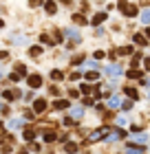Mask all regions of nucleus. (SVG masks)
I'll use <instances>...</instances> for the list:
<instances>
[{"instance_id": "obj_5", "label": "nucleus", "mask_w": 150, "mask_h": 154, "mask_svg": "<svg viewBox=\"0 0 150 154\" xmlns=\"http://www.w3.org/2000/svg\"><path fill=\"white\" fill-rule=\"evenodd\" d=\"M106 18H108V15H106L104 11H102V13H95V15H93V20H90V24H95V26H97V24H102Z\"/></svg>"}, {"instance_id": "obj_35", "label": "nucleus", "mask_w": 150, "mask_h": 154, "mask_svg": "<svg viewBox=\"0 0 150 154\" xmlns=\"http://www.w3.org/2000/svg\"><path fill=\"white\" fill-rule=\"evenodd\" d=\"M104 57V51H95V60H102Z\"/></svg>"}, {"instance_id": "obj_10", "label": "nucleus", "mask_w": 150, "mask_h": 154, "mask_svg": "<svg viewBox=\"0 0 150 154\" xmlns=\"http://www.w3.org/2000/svg\"><path fill=\"white\" fill-rule=\"evenodd\" d=\"M124 13H128L130 18H135L137 15V7L135 5H126V9H124Z\"/></svg>"}, {"instance_id": "obj_7", "label": "nucleus", "mask_w": 150, "mask_h": 154, "mask_svg": "<svg viewBox=\"0 0 150 154\" xmlns=\"http://www.w3.org/2000/svg\"><path fill=\"white\" fill-rule=\"evenodd\" d=\"M44 53V49H42V46H31L29 49V55L31 57H38V55H42Z\"/></svg>"}, {"instance_id": "obj_33", "label": "nucleus", "mask_w": 150, "mask_h": 154, "mask_svg": "<svg viewBox=\"0 0 150 154\" xmlns=\"http://www.w3.org/2000/svg\"><path fill=\"white\" fill-rule=\"evenodd\" d=\"M82 62H84V57H82V55H77V57L73 60V64H82Z\"/></svg>"}, {"instance_id": "obj_15", "label": "nucleus", "mask_w": 150, "mask_h": 154, "mask_svg": "<svg viewBox=\"0 0 150 154\" xmlns=\"http://www.w3.org/2000/svg\"><path fill=\"white\" fill-rule=\"evenodd\" d=\"M15 73L20 75V77H25V75H27V68H25V64H15Z\"/></svg>"}, {"instance_id": "obj_14", "label": "nucleus", "mask_w": 150, "mask_h": 154, "mask_svg": "<svg viewBox=\"0 0 150 154\" xmlns=\"http://www.w3.org/2000/svg\"><path fill=\"white\" fill-rule=\"evenodd\" d=\"M141 22H144V24H150V9H144V13H141Z\"/></svg>"}, {"instance_id": "obj_20", "label": "nucleus", "mask_w": 150, "mask_h": 154, "mask_svg": "<svg viewBox=\"0 0 150 154\" xmlns=\"http://www.w3.org/2000/svg\"><path fill=\"white\" fill-rule=\"evenodd\" d=\"M119 108H124V110H130L132 108V99H128V101H121V106Z\"/></svg>"}, {"instance_id": "obj_17", "label": "nucleus", "mask_w": 150, "mask_h": 154, "mask_svg": "<svg viewBox=\"0 0 150 154\" xmlns=\"http://www.w3.org/2000/svg\"><path fill=\"white\" fill-rule=\"evenodd\" d=\"M82 114H84V108H82V106H77V108H73V117H75V119H80Z\"/></svg>"}, {"instance_id": "obj_6", "label": "nucleus", "mask_w": 150, "mask_h": 154, "mask_svg": "<svg viewBox=\"0 0 150 154\" xmlns=\"http://www.w3.org/2000/svg\"><path fill=\"white\" fill-rule=\"evenodd\" d=\"M44 9H46V13H49V15H53L55 11H57V5H55L53 0H49V2H44Z\"/></svg>"}, {"instance_id": "obj_27", "label": "nucleus", "mask_w": 150, "mask_h": 154, "mask_svg": "<svg viewBox=\"0 0 150 154\" xmlns=\"http://www.w3.org/2000/svg\"><path fill=\"white\" fill-rule=\"evenodd\" d=\"M80 88H82V93H84V95H88V93H90V86H88V84H82Z\"/></svg>"}, {"instance_id": "obj_3", "label": "nucleus", "mask_w": 150, "mask_h": 154, "mask_svg": "<svg viewBox=\"0 0 150 154\" xmlns=\"http://www.w3.org/2000/svg\"><path fill=\"white\" fill-rule=\"evenodd\" d=\"M66 35H69L71 42H75V44H80V42H82V35H80L77 29H66Z\"/></svg>"}, {"instance_id": "obj_18", "label": "nucleus", "mask_w": 150, "mask_h": 154, "mask_svg": "<svg viewBox=\"0 0 150 154\" xmlns=\"http://www.w3.org/2000/svg\"><path fill=\"white\" fill-rule=\"evenodd\" d=\"M126 75H128V77H132V79H137V77H141V70H135V68H132V70H128Z\"/></svg>"}, {"instance_id": "obj_21", "label": "nucleus", "mask_w": 150, "mask_h": 154, "mask_svg": "<svg viewBox=\"0 0 150 154\" xmlns=\"http://www.w3.org/2000/svg\"><path fill=\"white\" fill-rule=\"evenodd\" d=\"M33 137H35V132H33V130H25V139H27V141H31Z\"/></svg>"}, {"instance_id": "obj_23", "label": "nucleus", "mask_w": 150, "mask_h": 154, "mask_svg": "<svg viewBox=\"0 0 150 154\" xmlns=\"http://www.w3.org/2000/svg\"><path fill=\"white\" fill-rule=\"evenodd\" d=\"M66 152H77V145L75 143H66Z\"/></svg>"}, {"instance_id": "obj_37", "label": "nucleus", "mask_w": 150, "mask_h": 154, "mask_svg": "<svg viewBox=\"0 0 150 154\" xmlns=\"http://www.w3.org/2000/svg\"><path fill=\"white\" fill-rule=\"evenodd\" d=\"M144 84H146V86H148V88H150V79H144Z\"/></svg>"}, {"instance_id": "obj_22", "label": "nucleus", "mask_w": 150, "mask_h": 154, "mask_svg": "<svg viewBox=\"0 0 150 154\" xmlns=\"http://www.w3.org/2000/svg\"><path fill=\"white\" fill-rule=\"evenodd\" d=\"M44 141H55V132H44Z\"/></svg>"}, {"instance_id": "obj_24", "label": "nucleus", "mask_w": 150, "mask_h": 154, "mask_svg": "<svg viewBox=\"0 0 150 154\" xmlns=\"http://www.w3.org/2000/svg\"><path fill=\"white\" fill-rule=\"evenodd\" d=\"M128 154H144V150H137V148H132V145H130V148H128Z\"/></svg>"}, {"instance_id": "obj_28", "label": "nucleus", "mask_w": 150, "mask_h": 154, "mask_svg": "<svg viewBox=\"0 0 150 154\" xmlns=\"http://www.w3.org/2000/svg\"><path fill=\"white\" fill-rule=\"evenodd\" d=\"M135 42H137V44H146V38H141V35H135Z\"/></svg>"}, {"instance_id": "obj_13", "label": "nucleus", "mask_w": 150, "mask_h": 154, "mask_svg": "<svg viewBox=\"0 0 150 154\" xmlns=\"http://www.w3.org/2000/svg\"><path fill=\"white\" fill-rule=\"evenodd\" d=\"M51 79H53V82H62V79H64V75H62L60 70H51Z\"/></svg>"}, {"instance_id": "obj_8", "label": "nucleus", "mask_w": 150, "mask_h": 154, "mask_svg": "<svg viewBox=\"0 0 150 154\" xmlns=\"http://www.w3.org/2000/svg\"><path fill=\"white\" fill-rule=\"evenodd\" d=\"M106 132H108L106 128H102V130H97V132H93V134H90V141H97V139H102V137H104Z\"/></svg>"}, {"instance_id": "obj_25", "label": "nucleus", "mask_w": 150, "mask_h": 154, "mask_svg": "<svg viewBox=\"0 0 150 154\" xmlns=\"http://www.w3.org/2000/svg\"><path fill=\"white\" fill-rule=\"evenodd\" d=\"M69 77H71V79H73V82H77V79H80V77H82V75H80V73H77V70H73V73H71V75H69Z\"/></svg>"}, {"instance_id": "obj_1", "label": "nucleus", "mask_w": 150, "mask_h": 154, "mask_svg": "<svg viewBox=\"0 0 150 154\" xmlns=\"http://www.w3.org/2000/svg\"><path fill=\"white\" fill-rule=\"evenodd\" d=\"M104 73H106V75H110L113 79H117V77H121V73H124V70H121V66L110 64V66H106V68H104Z\"/></svg>"}, {"instance_id": "obj_4", "label": "nucleus", "mask_w": 150, "mask_h": 154, "mask_svg": "<svg viewBox=\"0 0 150 154\" xmlns=\"http://www.w3.org/2000/svg\"><path fill=\"white\" fill-rule=\"evenodd\" d=\"M44 110H46V101H44V99L33 101V112H38V114H40V112H44Z\"/></svg>"}, {"instance_id": "obj_34", "label": "nucleus", "mask_w": 150, "mask_h": 154, "mask_svg": "<svg viewBox=\"0 0 150 154\" xmlns=\"http://www.w3.org/2000/svg\"><path fill=\"white\" fill-rule=\"evenodd\" d=\"M13 42H15V44H25L27 40H25V38H13Z\"/></svg>"}, {"instance_id": "obj_16", "label": "nucleus", "mask_w": 150, "mask_h": 154, "mask_svg": "<svg viewBox=\"0 0 150 154\" xmlns=\"http://www.w3.org/2000/svg\"><path fill=\"white\" fill-rule=\"evenodd\" d=\"M126 95H128L130 99H137V97H139V93H137L135 88H126Z\"/></svg>"}, {"instance_id": "obj_26", "label": "nucleus", "mask_w": 150, "mask_h": 154, "mask_svg": "<svg viewBox=\"0 0 150 154\" xmlns=\"http://www.w3.org/2000/svg\"><path fill=\"white\" fill-rule=\"evenodd\" d=\"M9 125H11V128H20V125H22V121H20V119H13Z\"/></svg>"}, {"instance_id": "obj_30", "label": "nucleus", "mask_w": 150, "mask_h": 154, "mask_svg": "<svg viewBox=\"0 0 150 154\" xmlns=\"http://www.w3.org/2000/svg\"><path fill=\"white\" fill-rule=\"evenodd\" d=\"M53 42H55V44H60V42H62V35L55 33V35H53Z\"/></svg>"}, {"instance_id": "obj_38", "label": "nucleus", "mask_w": 150, "mask_h": 154, "mask_svg": "<svg viewBox=\"0 0 150 154\" xmlns=\"http://www.w3.org/2000/svg\"><path fill=\"white\" fill-rule=\"evenodd\" d=\"M2 75H5V73H2V68H0V79H2Z\"/></svg>"}, {"instance_id": "obj_32", "label": "nucleus", "mask_w": 150, "mask_h": 154, "mask_svg": "<svg viewBox=\"0 0 150 154\" xmlns=\"http://www.w3.org/2000/svg\"><path fill=\"white\" fill-rule=\"evenodd\" d=\"M29 5L31 7H38V5H42V0H29Z\"/></svg>"}, {"instance_id": "obj_9", "label": "nucleus", "mask_w": 150, "mask_h": 154, "mask_svg": "<svg viewBox=\"0 0 150 154\" xmlns=\"http://www.w3.org/2000/svg\"><path fill=\"white\" fill-rule=\"evenodd\" d=\"M119 106H121L119 97H110V99H108V108H119Z\"/></svg>"}, {"instance_id": "obj_19", "label": "nucleus", "mask_w": 150, "mask_h": 154, "mask_svg": "<svg viewBox=\"0 0 150 154\" xmlns=\"http://www.w3.org/2000/svg\"><path fill=\"white\" fill-rule=\"evenodd\" d=\"M73 18H75V22H77V24H86V18H84V15H80V13H75Z\"/></svg>"}, {"instance_id": "obj_36", "label": "nucleus", "mask_w": 150, "mask_h": 154, "mask_svg": "<svg viewBox=\"0 0 150 154\" xmlns=\"http://www.w3.org/2000/svg\"><path fill=\"white\" fill-rule=\"evenodd\" d=\"M144 66H146V70H150V57H146V60H144Z\"/></svg>"}, {"instance_id": "obj_12", "label": "nucleus", "mask_w": 150, "mask_h": 154, "mask_svg": "<svg viewBox=\"0 0 150 154\" xmlns=\"http://www.w3.org/2000/svg\"><path fill=\"white\" fill-rule=\"evenodd\" d=\"M84 77H86L88 82H97V79H100V75H97L95 70H86V75H84Z\"/></svg>"}, {"instance_id": "obj_2", "label": "nucleus", "mask_w": 150, "mask_h": 154, "mask_svg": "<svg viewBox=\"0 0 150 154\" xmlns=\"http://www.w3.org/2000/svg\"><path fill=\"white\" fill-rule=\"evenodd\" d=\"M27 84H29V88H40L42 86V77L40 75H29V77H27Z\"/></svg>"}, {"instance_id": "obj_11", "label": "nucleus", "mask_w": 150, "mask_h": 154, "mask_svg": "<svg viewBox=\"0 0 150 154\" xmlns=\"http://www.w3.org/2000/svg\"><path fill=\"white\" fill-rule=\"evenodd\" d=\"M53 106H55V108H57V110H64V108H69L71 104H69V101H66V99H57V101H55Z\"/></svg>"}, {"instance_id": "obj_29", "label": "nucleus", "mask_w": 150, "mask_h": 154, "mask_svg": "<svg viewBox=\"0 0 150 154\" xmlns=\"http://www.w3.org/2000/svg\"><path fill=\"white\" fill-rule=\"evenodd\" d=\"M132 53V46H126V49H121V55H130Z\"/></svg>"}, {"instance_id": "obj_31", "label": "nucleus", "mask_w": 150, "mask_h": 154, "mask_svg": "<svg viewBox=\"0 0 150 154\" xmlns=\"http://www.w3.org/2000/svg\"><path fill=\"white\" fill-rule=\"evenodd\" d=\"M2 95H5V99H13V93H11V90H5Z\"/></svg>"}, {"instance_id": "obj_39", "label": "nucleus", "mask_w": 150, "mask_h": 154, "mask_svg": "<svg viewBox=\"0 0 150 154\" xmlns=\"http://www.w3.org/2000/svg\"><path fill=\"white\" fill-rule=\"evenodd\" d=\"M0 26H2V20H0Z\"/></svg>"}]
</instances>
